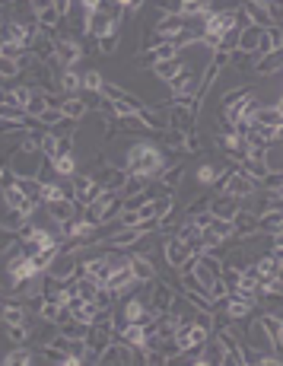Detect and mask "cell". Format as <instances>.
Segmentation results:
<instances>
[{
  "mask_svg": "<svg viewBox=\"0 0 283 366\" xmlns=\"http://www.w3.org/2000/svg\"><path fill=\"white\" fill-rule=\"evenodd\" d=\"M166 153L169 150L156 147V144H146V140H137V144H131L128 150H124V169H128V175H140V179H156V175L166 169Z\"/></svg>",
  "mask_w": 283,
  "mask_h": 366,
  "instance_id": "cell-1",
  "label": "cell"
},
{
  "mask_svg": "<svg viewBox=\"0 0 283 366\" xmlns=\"http://www.w3.org/2000/svg\"><path fill=\"white\" fill-rule=\"evenodd\" d=\"M83 45L73 38V35H54V61L48 67H77L83 61Z\"/></svg>",
  "mask_w": 283,
  "mask_h": 366,
  "instance_id": "cell-2",
  "label": "cell"
},
{
  "mask_svg": "<svg viewBox=\"0 0 283 366\" xmlns=\"http://www.w3.org/2000/svg\"><path fill=\"white\" fill-rule=\"evenodd\" d=\"M175 293H179V287H175L172 280H159V277H156L153 284H150V297H146V306H150L156 315H159V312H169Z\"/></svg>",
  "mask_w": 283,
  "mask_h": 366,
  "instance_id": "cell-3",
  "label": "cell"
},
{
  "mask_svg": "<svg viewBox=\"0 0 283 366\" xmlns=\"http://www.w3.org/2000/svg\"><path fill=\"white\" fill-rule=\"evenodd\" d=\"M198 83H201L198 70L188 67V64H181L179 73L166 80V87H169L172 96H194V93H198Z\"/></svg>",
  "mask_w": 283,
  "mask_h": 366,
  "instance_id": "cell-4",
  "label": "cell"
},
{
  "mask_svg": "<svg viewBox=\"0 0 283 366\" xmlns=\"http://www.w3.org/2000/svg\"><path fill=\"white\" fill-rule=\"evenodd\" d=\"M99 363H115V366H131L137 363V347H131V344H124V341H109L105 344V350L99 354Z\"/></svg>",
  "mask_w": 283,
  "mask_h": 366,
  "instance_id": "cell-5",
  "label": "cell"
},
{
  "mask_svg": "<svg viewBox=\"0 0 283 366\" xmlns=\"http://www.w3.org/2000/svg\"><path fill=\"white\" fill-rule=\"evenodd\" d=\"M42 159H45V153H29V150L16 147L13 153H10V163H7V166L13 169L16 175H35V179H38Z\"/></svg>",
  "mask_w": 283,
  "mask_h": 366,
  "instance_id": "cell-6",
  "label": "cell"
},
{
  "mask_svg": "<svg viewBox=\"0 0 283 366\" xmlns=\"http://www.w3.org/2000/svg\"><path fill=\"white\" fill-rule=\"evenodd\" d=\"M255 188H258L255 179H251V175L245 172V169H236V172L229 175V182H226L223 192H226V194H232V198L245 201V198H251V194H255Z\"/></svg>",
  "mask_w": 283,
  "mask_h": 366,
  "instance_id": "cell-7",
  "label": "cell"
},
{
  "mask_svg": "<svg viewBox=\"0 0 283 366\" xmlns=\"http://www.w3.org/2000/svg\"><path fill=\"white\" fill-rule=\"evenodd\" d=\"M45 214H48V220H54V223H67V220L80 217L83 207H77V201H73V198H60V201L45 204Z\"/></svg>",
  "mask_w": 283,
  "mask_h": 366,
  "instance_id": "cell-8",
  "label": "cell"
},
{
  "mask_svg": "<svg viewBox=\"0 0 283 366\" xmlns=\"http://www.w3.org/2000/svg\"><path fill=\"white\" fill-rule=\"evenodd\" d=\"M128 262H131V274H134L140 284H153L156 280V264L150 262V255H140V252H131L128 249Z\"/></svg>",
  "mask_w": 283,
  "mask_h": 366,
  "instance_id": "cell-9",
  "label": "cell"
},
{
  "mask_svg": "<svg viewBox=\"0 0 283 366\" xmlns=\"http://www.w3.org/2000/svg\"><path fill=\"white\" fill-rule=\"evenodd\" d=\"M283 73V48H277V52H267L261 54L255 61V77H280Z\"/></svg>",
  "mask_w": 283,
  "mask_h": 366,
  "instance_id": "cell-10",
  "label": "cell"
},
{
  "mask_svg": "<svg viewBox=\"0 0 283 366\" xmlns=\"http://www.w3.org/2000/svg\"><path fill=\"white\" fill-rule=\"evenodd\" d=\"M163 255H166V264H169L172 271H179L181 264H185V258L191 255V249H188V242H181L179 236H169V239H166Z\"/></svg>",
  "mask_w": 283,
  "mask_h": 366,
  "instance_id": "cell-11",
  "label": "cell"
},
{
  "mask_svg": "<svg viewBox=\"0 0 283 366\" xmlns=\"http://www.w3.org/2000/svg\"><path fill=\"white\" fill-rule=\"evenodd\" d=\"M95 179H99V185H102V192H121V185H124V179H128V169L124 166H109L105 163L99 172H95Z\"/></svg>",
  "mask_w": 283,
  "mask_h": 366,
  "instance_id": "cell-12",
  "label": "cell"
},
{
  "mask_svg": "<svg viewBox=\"0 0 283 366\" xmlns=\"http://www.w3.org/2000/svg\"><path fill=\"white\" fill-rule=\"evenodd\" d=\"M261 328H264L267 341H271V347L274 350H283V315H274V312H264L261 319Z\"/></svg>",
  "mask_w": 283,
  "mask_h": 366,
  "instance_id": "cell-13",
  "label": "cell"
},
{
  "mask_svg": "<svg viewBox=\"0 0 283 366\" xmlns=\"http://www.w3.org/2000/svg\"><path fill=\"white\" fill-rule=\"evenodd\" d=\"M185 23H188V19L181 16V13H163V16L153 23V29L159 38H175V35L185 29Z\"/></svg>",
  "mask_w": 283,
  "mask_h": 366,
  "instance_id": "cell-14",
  "label": "cell"
},
{
  "mask_svg": "<svg viewBox=\"0 0 283 366\" xmlns=\"http://www.w3.org/2000/svg\"><path fill=\"white\" fill-rule=\"evenodd\" d=\"M83 274L86 277H93L99 287H105V280H109V274H112V264H109L105 255H93V258H86L83 262Z\"/></svg>",
  "mask_w": 283,
  "mask_h": 366,
  "instance_id": "cell-15",
  "label": "cell"
},
{
  "mask_svg": "<svg viewBox=\"0 0 283 366\" xmlns=\"http://www.w3.org/2000/svg\"><path fill=\"white\" fill-rule=\"evenodd\" d=\"M239 207H242V201L232 198V194H226V192H220V198L210 201V214H214V217H220V220H232Z\"/></svg>",
  "mask_w": 283,
  "mask_h": 366,
  "instance_id": "cell-16",
  "label": "cell"
},
{
  "mask_svg": "<svg viewBox=\"0 0 283 366\" xmlns=\"http://www.w3.org/2000/svg\"><path fill=\"white\" fill-rule=\"evenodd\" d=\"M277 48H283V29L280 26L261 29V38H258L255 58H261V54H267V52H277Z\"/></svg>",
  "mask_w": 283,
  "mask_h": 366,
  "instance_id": "cell-17",
  "label": "cell"
},
{
  "mask_svg": "<svg viewBox=\"0 0 283 366\" xmlns=\"http://www.w3.org/2000/svg\"><path fill=\"white\" fill-rule=\"evenodd\" d=\"M242 10H245V16H249L255 26H261V29L277 26L274 19H271V13L264 10V3H258V0H242Z\"/></svg>",
  "mask_w": 283,
  "mask_h": 366,
  "instance_id": "cell-18",
  "label": "cell"
},
{
  "mask_svg": "<svg viewBox=\"0 0 283 366\" xmlns=\"http://www.w3.org/2000/svg\"><path fill=\"white\" fill-rule=\"evenodd\" d=\"M60 112L67 115V118H73V122H80V118H86V115H89V108H86L83 96H80V93H73V96L60 99Z\"/></svg>",
  "mask_w": 283,
  "mask_h": 366,
  "instance_id": "cell-19",
  "label": "cell"
},
{
  "mask_svg": "<svg viewBox=\"0 0 283 366\" xmlns=\"http://www.w3.org/2000/svg\"><path fill=\"white\" fill-rule=\"evenodd\" d=\"M0 363H3V366H29V363H35V354L26 347V344H13V350L3 354Z\"/></svg>",
  "mask_w": 283,
  "mask_h": 366,
  "instance_id": "cell-20",
  "label": "cell"
},
{
  "mask_svg": "<svg viewBox=\"0 0 283 366\" xmlns=\"http://www.w3.org/2000/svg\"><path fill=\"white\" fill-rule=\"evenodd\" d=\"M77 172H80L77 153H58V157H54V175H58V179H73Z\"/></svg>",
  "mask_w": 283,
  "mask_h": 366,
  "instance_id": "cell-21",
  "label": "cell"
},
{
  "mask_svg": "<svg viewBox=\"0 0 283 366\" xmlns=\"http://www.w3.org/2000/svg\"><path fill=\"white\" fill-rule=\"evenodd\" d=\"M58 87H60V93H64V96H73V93H80V73H77V67H60Z\"/></svg>",
  "mask_w": 283,
  "mask_h": 366,
  "instance_id": "cell-22",
  "label": "cell"
},
{
  "mask_svg": "<svg viewBox=\"0 0 283 366\" xmlns=\"http://www.w3.org/2000/svg\"><path fill=\"white\" fill-rule=\"evenodd\" d=\"M181 175H185V163H175V166H166L163 172L156 175V182L163 185L166 192H175V188H179V179Z\"/></svg>",
  "mask_w": 283,
  "mask_h": 366,
  "instance_id": "cell-23",
  "label": "cell"
},
{
  "mask_svg": "<svg viewBox=\"0 0 283 366\" xmlns=\"http://www.w3.org/2000/svg\"><path fill=\"white\" fill-rule=\"evenodd\" d=\"M255 268H258V277H277L280 274V262H277L274 252H264L261 258H255Z\"/></svg>",
  "mask_w": 283,
  "mask_h": 366,
  "instance_id": "cell-24",
  "label": "cell"
},
{
  "mask_svg": "<svg viewBox=\"0 0 283 366\" xmlns=\"http://www.w3.org/2000/svg\"><path fill=\"white\" fill-rule=\"evenodd\" d=\"M258 38H261V26H245L239 32V48L236 52H249V54H255V48H258Z\"/></svg>",
  "mask_w": 283,
  "mask_h": 366,
  "instance_id": "cell-25",
  "label": "cell"
},
{
  "mask_svg": "<svg viewBox=\"0 0 283 366\" xmlns=\"http://www.w3.org/2000/svg\"><path fill=\"white\" fill-rule=\"evenodd\" d=\"M121 45V29H112V32H105L95 38V54H115Z\"/></svg>",
  "mask_w": 283,
  "mask_h": 366,
  "instance_id": "cell-26",
  "label": "cell"
},
{
  "mask_svg": "<svg viewBox=\"0 0 283 366\" xmlns=\"http://www.w3.org/2000/svg\"><path fill=\"white\" fill-rule=\"evenodd\" d=\"M181 64H185V61H181V54H179V58H169V61H156L150 70H153V77H159L166 83L169 77H175V73H179Z\"/></svg>",
  "mask_w": 283,
  "mask_h": 366,
  "instance_id": "cell-27",
  "label": "cell"
},
{
  "mask_svg": "<svg viewBox=\"0 0 283 366\" xmlns=\"http://www.w3.org/2000/svg\"><path fill=\"white\" fill-rule=\"evenodd\" d=\"M102 83L105 77L99 70H83L80 73V93H102Z\"/></svg>",
  "mask_w": 283,
  "mask_h": 366,
  "instance_id": "cell-28",
  "label": "cell"
},
{
  "mask_svg": "<svg viewBox=\"0 0 283 366\" xmlns=\"http://www.w3.org/2000/svg\"><path fill=\"white\" fill-rule=\"evenodd\" d=\"M146 179H140V175H128V179H124V185H121V198L128 201V198H134V194H140V192H146Z\"/></svg>",
  "mask_w": 283,
  "mask_h": 366,
  "instance_id": "cell-29",
  "label": "cell"
},
{
  "mask_svg": "<svg viewBox=\"0 0 283 366\" xmlns=\"http://www.w3.org/2000/svg\"><path fill=\"white\" fill-rule=\"evenodd\" d=\"M137 118L144 122V128H146V131H166V122L153 112V108H150V105H144V108H140V112H137Z\"/></svg>",
  "mask_w": 283,
  "mask_h": 366,
  "instance_id": "cell-30",
  "label": "cell"
},
{
  "mask_svg": "<svg viewBox=\"0 0 283 366\" xmlns=\"http://www.w3.org/2000/svg\"><path fill=\"white\" fill-rule=\"evenodd\" d=\"M255 54L249 52H229V64H236V70H242V73H255Z\"/></svg>",
  "mask_w": 283,
  "mask_h": 366,
  "instance_id": "cell-31",
  "label": "cell"
},
{
  "mask_svg": "<svg viewBox=\"0 0 283 366\" xmlns=\"http://www.w3.org/2000/svg\"><path fill=\"white\" fill-rule=\"evenodd\" d=\"M19 73H23L19 61H13V58H3V54H0V83H7V80L19 77Z\"/></svg>",
  "mask_w": 283,
  "mask_h": 366,
  "instance_id": "cell-32",
  "label": "cell"
},
{
  "mask_svg": "<svg viewBox=\"0 0 283 366\" xmlns=\"http://www.w3.org/2000/svg\"><path fill=\"white\" fill-rule=\"evenodd\" d=\"M60 118H64V112H60V105H48V108H45V112L38 115L35 122L42 124V128H48V131H52V128L60 122Z\"/></svg>",
  "mask_w": 283,
  "mask_h": 366,
  "instance_id": "cell-33",
  "label": "cell"
},
{
  "mask_svg": "<svg viewBox=\"0 0 283 366\" xmlns=\"http://www.w3.org/2000/svg\"><path fill=\"white\" fill-rule=\"evenodd\" d=\"M3 334H7L10 344H26V341H29V325H3Z\"/></svg>",
  "mask_w": 283,
  "mask_h": 366,
  "instance_id": "cell-34",
  "label": "cell"
},
{
  "mask_svg": "<svg viewBox=\"0 0 283 366\" xmlns=\"http://www.w3.org/2000/svg\"><path fill=\"white\" fill-rule=\"evenodd\" d=\"M239 32H242L239 26L226 29V32L220 35V45H216V48H220V52H236V48H239Z\"/></svg>",
  "mask_w": 283,
  "mask_h": 366,
  "instance_id": "cell-35",
  "label": "cell"
},
{
  "mask_svg": "<svg viewBox=\"0 0 283 366\" xmlns=\"http://www.w3.org/2000/svg\"><path fill=\"white\" fill-rule=\"evenodd\" d=\"M258 185H261V188H267V192H277V188H283V172L267 169V175H261V179H258Z\"/></svg>",
  "mask_w": 283,
  "mask_h": 366,
  "instance_id": "cell-36",
  "label": "cell"
},
{
  "mask_svg": "<svg viewBox=\"0 0 283 366\" xmlns=\"http://www.w3.org/2000/svg\"><path fill=\"white\" fill-rule=\"evenodd\" d=\"M245 338H249L251 347H258V344H271L267 334H264V328H261V322H251L249 328H245Z\"/></svg>",
  "mask_w": 283,
  "mask_h": 366,
  "instance_id": "cell-37",
  "label": "cell"
},
{
  "mask_svg": "<svg viewBox=\"0 0 283 366\" xmlns=\"http://www.w3.org/2000/svg\"><path fill=\"white\" fill-rule=\"evenodd\" d=\"M201 147H204V137H201L194 128H191L188 134H185V150L181 153H188V157H194V153H201Z\"/></svg>",
  "mask_w": 283,
  "mask_h": 366,
  "instance_id": "cell-38",
  "label": "cell"
},
{
  "mask_svg": "<svg viewBox=\"0 0 283 366\" xmlns=\"http://www.w3.org/2000/svg\"><path fill=\"white\" fill-rule=\"evenodd\" d=\"M38 93V87H13V102L19 105V108H26V102Z\"/></svg>",
  "mask_w": 283,
  "mask_h": 366,
  "instance_id": "cell-39",
  "label": "cell"
},
{
  "mask_svg": "<svg viewBox=\"0 0 283 366\" xmlns=\"http://www.w3.org/2000/svg\"><path fill=\"white\" fill-rule=\"evenodd\" d=\"M198 185H204V188H210L214 185V179H216V166H210V163H204V166H198Z\"/></svg>",
  "mask_w": 283,
  "mask_h": 366,
  "instance_id": "cell-40",
  "label": "cell"
},
{
  "mask_svg": "<svg viewBox=\"0 0 283 366\" xmlns=\"http://www.w3.org/2000/svg\"><path fill=\"white\" fill-rule=\"evenodd\" d=\"M115 3L121 7V13H124V16H137L140 10L146 7V0H115Z\"/></svg>",
  "mask_w": 283,
  "mask_h": 366,
  "instance_id": "cell-41",
  "label": "cell"
},
{
  "mask_svg": "<svg viewBox=\"0 0 283 366\" xmlns=\"http://www.w3.org/2000/svg\"><path fill=\"white\" fill-rule=\"evenodd\" d=\"M42 153H45L48 159H54V157H58V134L45 131V137H42Z\"/></svg>",
  "mask_w": 283,
  "mask_h": 366,
  "instance_id": "cell-42",
  "label": "cell"
},
{
  "mask_svg": "<svg viewBox=\"0 0 283 366\" xmlns=\"http://www.w3.org/2000/svg\"><path fill=\"white\" fill-rule=\"evenodd\" d=\"M16 242H19V239H16V233H13V229L0 227V255H3V252H10V249H13Z\"/></svg>",
  "mask_w": 283,
  "mask_h": 366,
  "instance_id": "cell-43",
  "label": "cell"
},
{
  "mask_svg": "<svg viewBox=\"0 0 283 366\" xmlns=\"http://www.w3.org/2000/svg\"><path fill=\"white\" fill-rule=\"evenodd\" d=\"M258 3H264V10L271 13L274 23H283V0H258Z\"/></svg>",
  "mask_w": 283,
  "mask_h": 366,
  "instance_id": "cell-44",
  "label": "cell"
},
{
  "mask_svg": "<svg viewBox=\"0 0 283 366\" xmlns=\"http://www.w3.org/2000/svg\"><path fill=\"white\" fill-rule=\"evenodd\" d=\"M163 13H181V0H156Z\"/></svg>",
  "mask_w": 283,
  "mask_h": 366,
  "instance_id": "cell-45",
  "label": "cell"
},
{
  "mask_svg": "<svg viewBox=\"0 0 283 366\" xmlns=\"http://www.w3.org/2000/svg\"><path fill=\"white\" fill-rule=\"evenodd\" d=\"M102 7V0H80V13H93Z\"/></svg>",
  "mask_w": 283,
  "mask_h": 366,
  "instance_id": "cell-46",
  "label": "cell"
},
{
  "mask_svg": "<svg viewBox=\"0 0 283 366\" xmlns=\"http://www.w3.org/2000/svg\"><path fill=\"white\" fill-rule=\"evenodd\" d=\"M283 360L280 357H271V354H261V360H258V366H280Z\"/></svg>",
  "mask_w": 283,
  "mask_h": 366,
  "instance_id": "cell-47",
  "label": "cell"
},
{
  "mask_svg": "<svg viewBox=\"0 0 283 366\" xmlns=\"http://www.w3.org/2000/svg\"><path fill=\"white\" fill-rule=\"evenodd\" d=\"M271 252H274V255H277V262L283 264V249H271Z\"/></svg>",
  "mask_w": 283,
  "mask_h": 366,
  "instance_id": "cell-48",
  "label": "cell"
},
{
  "mask_svg": "<svg viewBox=\"0 0 283 366\" xmlns=\"http://www.w3.org/2000/svg\"><path fill=\"white\" fill-rule=\"evenodd\" d=\"M277 140H283V124H280V128H277Z\"/></svg>",
  "mask_w": 283,
  "mask_h": 366,
  "instance_id": "cell-49",
  "label": "cell"
},
{
  "mask_svg": "<svg viewBox=\"0 0 283 366\" xmlns=\"http://www.w3.org/2000/svg\"><path fill=\"white\" fill-rule=\"evenodd\" d=\"M277 198H280V204H283V188H277Z\"/></svg>",
  "mask_w": 283,
  "mask_h": 366,
  "instance_id": "cell-50",
  "label": "cell"
}]
</instances>
